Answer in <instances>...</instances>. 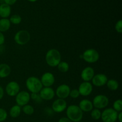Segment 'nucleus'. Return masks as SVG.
Here are the masks:
<instances>
[{"mask_svg": "<svg viewBox=\"0 0 122 122\" xmlns=\"http://www.w3.org/2000/svg\"><path fill=\"white\" fill-rule=\"evenodd\" d=\"M70 90L71 89L69 85L66 84H61L57 87L55 93L58 98L65 100L69 97Z\"/></svg>", "mask_w": 122, "mask_h": 122, "instance_id": "nucleus-12", "label": "nucleus"}, {"mask_svg": "<svg viewBox=\"0 0 122 122\" xmlns=\"http://www.w3.org/2000/svg\"><path fill=\"white\" fill-rule=\"evenodd\" d=\"M79 107L83 112H90L94 108L92 102L88 99H83L81 100L79 104Z\"/></svg>", "mask_w": 122, "mask_h": 122, "instance_id": "nucleus-17", "label": "nucleus"}, {"mask_svg": "<svg viewBox=\"0 0 122 122\" xmlns=\"http://www.w3.org/2000/svg\"><path fill=\"white\" fill-rule=\"evenodd\" d=\"M57 67L58 68V70L62 73L67 72L70 67L69 63L66 61H60V63L58 64Z\"/></svg>", "mask_w": 122, "mask_h": 122, "instance_id": "nucleus-23", "label": "nucleus"}, {"mask_svg": "<svg viewBox=\"0 0 122 122\" xmlns=\"http://www.w3.org/2000/svg\"><path fill=\"white\" fill-rule=\"evenodd\" d=\"M95 75L94 69L91 67H86L82 70L81 72V79L83 82H89L92 79L93 77Z\"/></svg>", "mask_w": 122, "mask_h": 122, "instance_id": "nucleus-16", "label": "nucleus"}, {"mask_svg": "<svg viewBox=\"0 0 122 122\" xmlns=\"http://www.w3.org/2000/svg\"><path fill=\"white\" fill-rule=\"evenodd\" d=\"M69 96L73 99H76L80 96L79 92L77 89H73L70 90V94H69Z\"/></svg>", "mask_w": 122, "mask_h": 122, "instance_id": "nucleus-30", "label": "nucleus"}, {"mask_svg": "<svg viewBox=\"0 0 122 122\" xmlns=\"http://www.w3.org/2000/svg\"><path fill=\"white\" fill-rule=\"evenodd\" d=\"M15 97L17 105L21 107L25 105L28 104L30 100V94L26 91H22L19 92Z\"/></svg>", "mask_w": 122, "mask_h": 122, "instance_id": "nucleus-8", "label": "nucleus"}, {"mask_svg": "<svg viewBox=\"0 0 122 122\" xmlns=\"http://www.w3.org/2000/svg\"><path fill=\"white\" fill-rule=\"evenodd\" d=\"M117 120L119 122H122V112H119L117 114Z\"/></svg>", "mask_w": 122, "mask_h": 122, "instance_id": "nucleus-36", "label": "nucleus"}, {"mask_svg": "<svg viewBox=\"0 0 122 122\" xmlns=\"http://www.w3.org/2000/svg\"><path fill=\"white\" fill-rule=\"evenodd\" d=\"M61 56L58 50L51 49L46 52L45 55V61L49 66L55 67L61 61Z\"/></svg>", "mask_w": 122, "mask_h": 122, "instance_id": "nucleus-1", "label": "nucleus"}, {"mask_svg": "<svg viewBox=\"0 0 122 122\" xmlns=\"http://www.w3.org/2000/svg\"><path fill=\"white\" fill-rule=\"evenodd\" d=\"M5 2V4L8 5H12L14 4L15 2H17V0H4Z\"/></svg>", "mask_w": 122, "mask_h": 122, "instance_id": "nucleus-33", "label": "nucleus"}, {"mask_svg": "<svg viewBox=\"0 0 122 122\" xmlns=\"http://www.w3.org/2000/svg\"><path fill=\"white\" fill-rule=\"evenodd\" d=\"M11 27V23L10 20L8 19H0V32H7L10 29Z\"/></svg>", "mask_w": 122, "mask_h": 122, "instance_id": "nucleus-21", "label": "nucleus"}, {"mask_svg": "<svg viewBox=\"0 0 122 122\" xmlns=\"http://www.w3.org/2000/svg\"><path fill=\"white\" fill-rule=\"evenodd\" d=\"M14 40L19 45H25L30 40V35L26 30H21L16 32L14 37Z\"/></svg>", "mask_w": 122, "mask_h": 122, "instance_id": "nucleus-5", "label": "nucleus"}, {"mask_svg": "<svg viewBox=\"0 0 122 122\" xmlns=\"http://www.w3.org/2000/svg\"><path fill=\"white\" fill-rule=\"evenodd\" d=\"M9 20L11 23L13 24V25H19L22 21V18L18 14H14L11 16Z\"/></svg>", "mask_w": 122, "mask_h": 122, "instance_id": "nucleus-26", "label": "nucleus"}, {"mask_svg": "<svg viewBox=\"0 0 122 122\" xmlns=\"http://www.w3.org/2000/svg\"><path fill=\"white\" fill-rule=\"evenodd\" d=\"M11 9V7L4 3L0 5V17L2 19H7L10 15Z\"/></svg>", "mask_w": 122, "mask_h": 122, "instance_id": "nucleus-18", "label": "nucleus"}, {"mask_svg": "<svg viewBox=\"0 0 122 122\" xmlns=\"http://www.w3.org/2000/svg\"><path fill=\"white\" fill-rule=\"evenodd\" d=\"M26 86L31 94L39 93L43 88L41 80L35 76H30L26 79Z\"/></svg>", "mask_w": 122, "mask_h": 122, "instance_id": "nucleus-3", "label": "nucleus"}, {"mask_svg": "<svg viewBox=\"0 0 122 122\" xmlns=\"http://www.w3.org/2000/svg\"><path fill=\"white\" fill-rule=\"evenodd\" d=\"M5 40V38L4 35L3 34V33L0 32V46L4 44Z\"/></svg>", "mask_w": 122, "mask_h": 122, "instance_id": "nucleus-32", "label": "nucleus"}, {"mask_svg": "<svg viewBox=\"0 0 122 122\" xmlns=\"http://www.w3.org/2000/svg\"><path fill=\"white\" fill-rule=\"evenodd\" d=\"M29 1H30V2H36V1H38V0H28Z\"/></svg>", "mask_w": 122, "mask_h": 122, "instance_id": "nucleus-37", "label": "nucleus"}, {"mask_svg": "<svg viewBox=\"0 0 122 122\" xmlns=\"http://www.w3.org/2000/svg\"><path fill=\"white\" fill-rule=\"evenodd\" d=\"M92 102L95 108L99 110L103 109L108 106L109 104V99L106 95L99 94L94 98Z\"/></svg>", "mask_w": 122, "mask_h": 122, "instance_id": "nucleus-7", "label": "nucleus"}, {"mask_svg": "<svg viewBox=\"0 0 122 122\" xmlns=\"http://www.w3.org/2000/svg\"><path fill=\"white\" fill-rule=\"evenodd\" d=\"M114 27H115L116 31L117 33H122V20H119V21H117Z\"/></svg>", "mask_w": 122, "mask_h": 122, "instance_id": "nucleus-31", "label": "nucleus"}, {"mask_svg": "<svg viewBox=\"0 0 122 122\" xmlns=\"http://www.w3.org/2000/svg\"><path fill=\"white\" fill-rule=\"evenodd\" d=\"M5 92L10 97H15L20 92V87L19 83L15 81H11L8 82L5 86Z\"/></svg>", "mask_w": 122, "mask_h": 122, "instance_id": "nucleus-10", "label": "nucleus"}, {"mask_svg": "<svg viewBox=\"0 0 122 122\" xmlns=\"http://www.w3.org/2000/svg\"><path fill=\"white\" fill-rule=\"evenodd\" d=\"M4 95V90L3 88L0 85V100L2 99Z\"/></svg>", "mask_w": 122, "mask_h": 122, "instance_id": "nucleus-35", "label": "nucleus"}, {"mask_svg": "<svg viewBox=\"0 0 122 122\" xmlns=\"http://www.w3.org/2000/svg\"><path fill=\"white\" fill-rule=\"evenodd\" d=\"M58 122H72L70 119H68L67 117H63L58 120Z\"/></svg>", "mask_w": 122, "mask_h": 122, "instance_id": "nucleus-34", "label": "nucleus"}, {"mask_svg": "<svg viewBox=\"0 0 122 122\" xmlns=\"http://www.w3.org/2000/svg\"><path fill=\"white\" fill-rule=\"evenodd\" d=\"M82 57L86 63L92 64L97 63L99 60L100 54L95 49L89 48L83 52Z\"/></svg>", "mask_w": 122, "mask_h": 122, "instance_id": "nucleus-4", "label": "nucleus"}, {"mask_svg": "<svg viewBox=\"0 0 122 122\" xmlns=\"http://www.w3.org/2000/svg\"><path fill=\"white\" fill-rule=\"evenodd\" d=\"M21 113V107L18 105L12 106L9 111V114L12 118H17L20 115Z\"/></svg>", "mask_w": 122, "mask_h": 122, "instance_id": "nucleus-20", "label": "nucleus"}, {"mask_svg": "<svg viewBox=\"0 0 122 122\" xmlns=\"http://www.w3.org/2000/svg\"><path fill=\"white\" fill-rule=\"evenodd\" d=\"M91 116L93 120H98L101 119V112L100 110L97 109V108H93L91 110Z\"/></svg>", "mask_w": 122, "mask_h": 122, "instance_id": "nucleus-25", "label": "nucleus"}, {"mask_svg": "<svg viewBox=\"0 0 122 122\" xmlns=\"http://www.w3.org/2000/svg\"><path fill=\"white\" fill-rule=\"evenodd\" d=\"M8 117V113L7 111L4 108L0 107V122H4Z\"/></svg>", "mask_w": 122, "mask_h": 122, "instance_id": "nucleus-28", "label": "nucleus"}, {"mask_svg": "<svg viewBox=\"0 0 122 122\" xmlns=\"http://www.w3.org/2000/svg\"></svg>", "mask_w": 122, "mask_h": 122, "instance_id": "nucleus-38", "label": "nucleus"}, {"mask_svg": "<svg viewBox=\"0 0 122 122\" xmlns=\"http://www.w3.org/2000/svg\"><path fill=\"white\" fill-rule=\"evenodd\" d=\"M11 69L8 64L5 63L0 64V78H6L10 75Z\"/></svg>", "mask_w": 122, "mask_h": 122, "instance_id": "nucleus-19", "label": "nucleus"}, {"mask_svg": "<svg viewBox=\"0 0 122 122\" xmlns=\"http://www.w3.org/2000/svg\"><path fill=\"white\" fill-rule=\"evenodd\" d=\"M118 113L113 108H106L101 112V119L103 122H116Z\"/></svg>", "mask_w": 122, "mask_h": 122, "instance_id": "nucleus-6", "label": "nucleus"}, {"mask_svg": "<svg viewBox=\"0 0 122 122\" xmlns=\"http://www.w3.org/2000/svg\"><path fill=\"white\" fill-rule=\"evenodd\" d=\"M80 95L88 97L91 94L93 91V85L89 82H83L80 84L78 89Z\"/></svg>", "mask_w": 122, "mask_h": 122, "instance_id": "nucleus-13", "label": "nucleus"}, {"mask_svg": "<svg viewBox=\"0 0 122 122\" xmlns=\"http://www.w3.org/2000/svg\"><path fill=\"white\" fill-rule=\"evenodd\" d=\"M108 80V77L104 74H97L91 80L92 85L96 87H102L106 85Z\"/></svg>", "mask_w": 122, "mask_h": 122, "instance_id": "nucleus-15", "label": "nucleus"}, {"mask_svg": "<svg viewBox=\"0 0 122 122\" xmlns=\"http://www.w3.org/2000/svg\"><path fill=\"white\" fill-rule=\"evenodd\" d=\"M113 109L116 111L117 113L121 112L122 111V101L120 99L116 100L113 103Z\"/></svg>", "mask_w": 122, "mask_h": 122, "instance_id": "nucleus-27", "label": "nucleus"}, {"mask_svg": "<svg viewBox=\"0 0 122 122\" xmlns=\"http://www.w3.org/2000/svg\"><path fill=\"white\" fill-rule=\"evenodd\" d=\"M39 94L42 100L50 101L54 98L56 93L53 88L51 87H44L42 88Z\"/></svg>", "mask_w": 122, "mask_h": 122, "instance_id": "nucleus-14", "label": "nucleus"}, {"mask_svg": "<svg viewBox=\"0 0 122 122\" xmlns=\"http://www.w3.org/2000/svg\"><path fill=\"white\" fill-rule=\"evenodd\" d=\"M106 85H107V88L112 91H115L117 90L119 87V82L116 80L113 79L108 80Z\"/></svg>", "mask_w": 122, "mask_h": 122, "instance_id": "nucleus-22", "label": "nucleus"}, {"mask_svg": "<svg viewBox=\"0 0 122 122\" xmlns=\"http://www.w3.org/2000/svg\"><path fill=\"white\" fill-rule=\"evenodd\" d=\"M66 110L67 117L72 122H81L83 119V112L77 105H70Z\"/></svg>", "mask_w": 122, "mask_h": 122, "instance_id": "nucleus-2", "label": "nucleus"}, {"mask_svg": "<svg viewBox=\"0 0 122 122\" xmlns=\"http://www.w3.org/2000/svg\"><path fill=\"white\" fill-rule=\"evenodd\" d=\"M21 111H22L25 114H26V115L30 116L34 113L35 110L32 106L29 104H26L25 105V106H24L23 107H22Z\"/></svg>", "mask_w": 122, "mask_h": 122, "instance_id": "nucleus-24", "label": "nucleus"}, {"mask_svg": "<svg viewBox=\"0 0 122 122\" xmlns=\"http://www.w3.org/2000/svg\"><path fill=\"white\" fill-rule=\"evenodd\" d=\"M41 82L44 87H51L55 83L56 78L52 73L45 72L42 75Z\"/></svg>", "mask_w": 122, "mask_h": 122, "instance_id": "nucleus-11", "label": "nucleus"}, {"mask_svg": "<svg viewBox=\"0 0 122 122\" xmlns=\"http://www.w3.org/2000/svg\"><path fill=\"white\" fill-rule=\"evenodd\" d=\"M30 99H32L34 102L36 103H41L42 101L41 97L39 95V93H36V94H30Z\"/></svg>", "mask_w": 122, "mask_h": 122, "instance_id": "nucleus-29", "label": "nucleus"}, {"mask_svg": "<svg viewBox=\"0 0 122 122\" xmlns=\"http://www.w3.org/2000/svg\"><path fill=\"white\" fill-rule=\"evenodd\" d=\"M67 107V104L66 101L64 99L58 98L54 100L52 102L51 108L54 113H60L65 111Z\"/></svg>", "mask_w": 122, "mask_h": 122, "instance_id": "nucleus-9", "label": "nucleus"}]
</instances>
